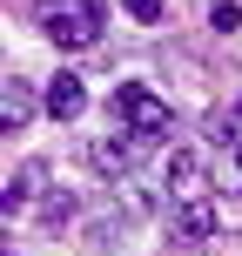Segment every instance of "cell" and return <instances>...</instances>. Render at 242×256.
Here are the masks:
<instances>
[{
	"label": "cell",
	"mask_w": 242,
	"mask_h": 256,
	"mask_svg": "<svg viewBox=\"0 0 242 256\" xmlns=\"http://www.w3.org/2000/svg\"><path fill=\"white\" fill-rule=\"evenodd\" d=\"M34 27L54 40V48L81 54V48H94V40H101L108 14H101V0H40V7H34Z\"/></svg>",
	"instance_id": "1"
},
{
	"label": "cell",
	"mask_w": 242,
	"mask_h": 256,
	"mask_svg": "<svg viewBox=\"0 0 242 256\" xmlns=\"http://www.w3.org/2000/svg\"><path fill=\"white\" fill-rule=\"evenodd\" d=\"M162 189H168V202H175V209H189V202H209V196H216V176H209V155H202V148H168Z\"/></svg>",
	"instance_id": "3"
},
{
	"label": "cell",
	"mask_w": 242,
	"mask_h": 256,
	"mask_svg": "<svg viewBox=\"0 0 242 256\" xmlns=\"http://www.w3.org/2000/svg\"><path fill=\"white\" fill-rule=\"evenodd\" d=\"M175 230L189 236V243H202V236L222 230V209H216V202H189V209H175Z\"/></svg>",
	"instance_id": "8"
},
{
	"label": "cell",
	"mask_w": 242,
	"mask_h": 256,
	"mask_svg": "<svg viewBox=\"0 0 242 256\" xmlns=\"http://www.w3.org/2000/svg\"><path fill=\"white\" fill-rule=\"evenodd\" d=\"M40 182H47V168H40V162H27L20 176H13L7 189H0V209H7V216H27V209L40 202Z\"/></svg>",
	"instance_id": "6"
},
{
	"label": "cell",
	"mask_w": 242,
	"mask_h": 256,
	"mask_svg": "<svg viewBox=\"0 0 242 256\" xmlns=\"http://www.w3.org/2000/svg\"><path fill=\"white\" fill-rule=\"evenodd\" d=\"M141 148H148V142H141V135H128V128H115V135H101V142H94V148H88V162L101 168V176H128Z\"/></svg>",
	"instance_id": "4"
},
{
	"label": "cell",
	"mask_w": 242,
	"mask_h": 256,
	"mask_svg": "<svg viewBox=\"0 0 242 256\" xmlns=\"http://www.w3.org/2000/svg\"><path fill=\"white\" fill-rule=\"evenodd\" d=\"M115 115H121L128 135H141L148 148L168 142V102H162L155 88H141V81H121V88H115Z\"/></svg>",
	"instance_id": "2"
},
{
	"label": "cell",
	"mask_w": 242,
	"mask_h": 256,
	"mask_svg": "<svg viewBox=\"0 0 242 256\" xmlns=\"http://www.w3.org/2000/svg\"><path fill=\"white\" fill-rule=\"evenodd\" d=\"M0 122H7L13 135L34 122V88H27V81H7V88H0Z\"/></svg>",
	"instance_id": "7"
},
{
	"label": "cell",
	"mask_w": 242,
	"mask_h": 256,
	"mask_svg": "<svg viewBox=\"0 0 242 256\" xmlns=\"http://www.w3.org/2000/svg\"><path fill=\"white\" fill-rule=\"evenodd\" d=\"M40 108H47L54 122H74L81 108H88V88H81V74H54L47 94H40Z\"/></svg>",
	"instance_id": "5"
},
{
	"label": "cell",
	"mask_w": 242,
	"mask_h": 256,
	"mask_svg": "<svg viewBox=\"0 0 242 256\" xmlns=\"http://www.w3.org/2000/svg\"><path fill=\"white\" fill-rule=\"evenodd\" d=\"M121 7H128V14H135V20H141V27H155V20H162V0H121Z\"/></svg>",
	"instance_id": "10"
},
{
	"label": "cell",
	"mask_w": 242,
	"mask_h": 256,
	"mask_svg": "<svg viewBox=\"0 0 242 256\" xmlns=\"http://www.w3.org/2000/svg\"><path fill=\"white\" fill-rule=\"evenodd\" d=\"M209 27H222V34H236V27H242V7H236V0H216V7H209Z\"/></svg>",
	"instance_id": "9"
}]
</instances>
